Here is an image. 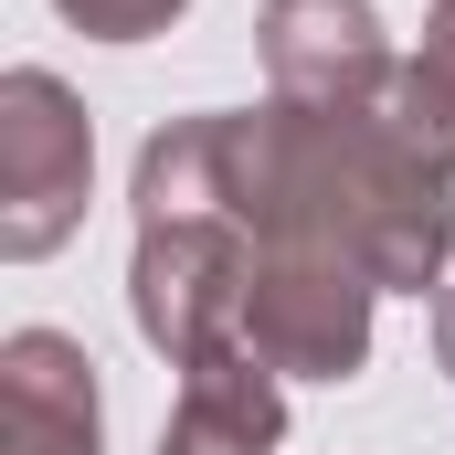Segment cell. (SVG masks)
<instances>
[{
    "label": "cell",
    "mask_w": 455,
    "mask_h": 455,
    "mask_svg": "<svg viewBox=\"0 0 455 455\" xmlns=\"http://www.w3.org/2000/svg\"><path fill=\"white\" fill-rule=\"evenodd\" d=\"M254 43H265V85L286 107H329V116H371L403 75L371 0H265Z\"/></svg>",
    "instance_id": "cell-5"
},
{
    "label": "cell",
    "mask_w": 455,
    "mask_h": 455,
    "mask_svg": "<svg viewBox=\"0 0 455 455\" xmlns=\"http://www.w3.org/2000/svg\"><path fill=\"white\" fill-rule=\"evenodd\" d=\"M413 85H424V96L455 116V0H435V11H424V53H413Z\"/></svg>",
    "instance_id": "cell-9"
},
{
    "label": "cell",
    "mask_w": 455,
    "mask_h": 455,
    "mask_svg": "<svg viewBox=\"0 0 455 455\" xmlns=\"http://www.w3.org/2000/svg\"><path fill=\"white\" fill-rule=\"evenodd\" d=\"M0 455H107V392L85 339L64 329L0 339Z\"/></svg>",
    "instance_id": "cell-6"
},
{
    "label": "cell",
    "mask_w": 455,
    "mask_h": 455,
    "mask_svg": "<svg viewBox=\"0 0 455 455\" xmlns=\"http://www.w3.org/2000/svg\"><path fill=\"white\" fill-rule=\"evenodd\" d=\"M85 180H96V116H85V96L64 75H43V64L0 75V254L43 265L85 223Z\"/></svg>",
    "instance_id": "cell-3"
},
{
    "label": "cell",
    "mask_w": 455,
    "mask_h": 455,
    "mask_svg": "<svg viewBox=\"0 0 455 455\" xmlns=\"http://www.w3.org/2000/svg\"><path fill=\"white\" fill-rule=\"evenodd\" d=\"M53 11H64L85 43H148V32H170L191 0H53Z\"/></svg>",
    "instance_id": "cell-8"
},
{
    "label": "cell",
    "mask_w": 455,
    "mask_h": 455,
    "mask_svg": "<svg viewBox=\"0 0 455 455\" xmlns=\"http://www.w3.org/2000/svg\"><path fill=\"white\" fill-rule=\"evenodd\" d=\"M254 233L223 212H170V223H138L127 254V318L138 339L159 349L170 371H191L202 349L243 339V297H254Z\"/></svg>",
    "instance_id": "cell-2"
},
{
    "label": "cell",
    "mask_w": 455,
    "mask_h": 455,
    "mask_svg": "<svg viewBox=\"0 0 455 455\" xmlns=\"http://www.w3.org/2000/svg\"><path fill=\"white\" fill-rule=\"evenodd\" d=\"M286 445V371H265L243 339L202 349L180 371V403L159 424V455H275Z\"/></svg>",
    "instance_id": "cell-7"
},
{
    "label": "cell",
    "mask_w": 455,
    "mask_h": 455,
    "mask_svg": "<svg viewBox=\"0 0 455 455\" xmlns=\"http://www.w3.org/2000/svg\"><path fill=\"white\" fill-rule=\"evenodd\" d=\"M223 202L254 243H318L349 254L381 297L445 286L455 254V170L424 159L392 116L329 107H223Z\"/></svg>",
    "instance_id": "cell-1"
},
{
    "label": "cell",
    "mask_w": 455,
    "mask_h": 455,
    "mask_svg": "<svg viewBox=\"0 0 455 455\" xmlns=\"http://www.w3.org/2000/svg\"><path fill=\"white\" fill-rule=\"evenodd\" d=\"M371 307L381 286L349 265V254H318V243H265L254 254V297H243V349L286 381H360L371 360Z\"/></svg>",
    "instance_id": "cell-4"
},
{
    "label": "cell",
    "mask_w": 455,
    "mask_h": 455,
    "mask_svg": "<svg viewBox=\"0 0 455 455\" xmlns=\"http://www.w3.org/2000/svg\"><path fill=\"white\" fill-rule=\"evenodd\" d=\"M435 360H445V381H455V275L435 286Z\"/></svg>",
    "instance_id": "cell-10"
}]
</instances>
